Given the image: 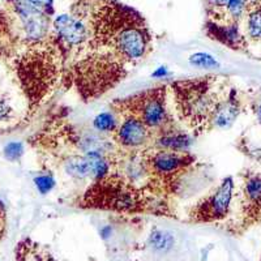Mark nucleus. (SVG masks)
I'll return each instance as SVG.
<instances>
[{
  "label": "nucleus",
  "instance_id": "obj_1",
  "mask_svg": "<svg viewBox=\"0 0 261 261\" xmlns=\"http://www.w3.org/2000/svg\"><path fill=\"white\" fill-rule=\"evenodd\" d=\"M86 22L88 39L72 57L63 81L90 102L110 92L148 57L151 33L143 16L116 0H92Z\"/></svg>",
  "mask_w": 261,
  "mask_h": 261
},
{
  "label": "nucleus",
  "instance_id": "obj_2",
  "mask_svg": "<svg viewBox=\"0 0 261 261\" xmlns=\"http://www.w3.org/2000/svg\"><path fill=\"white\" fill-rule=\"evenodd\" d=\"M220 80L216 76L191 79L169 84L172 110L195 135L212 129L214 110L220 102Z\"/></svg>",
  "mask_w": 261,
  "mask_h": 261
},
{
  "label": "nucleus",
  "instance_id": "obj_3",
  "mask_svg": "<svg viewBox=\"0 0 261 261\" xmlns=\"http://www.w3.org/2000/svg\"><path fill=\"white\" fill-rule=\"evenodd\" d=\"M169 85L143 90L129 97L119 98L111 103L114 113L120 118L139 119L153 132L155 140L166 135L181 132L176 128L174 110L169 105Z\"/></svg>",
  "mask_w": 261,
  "mask_h": 261
},
{
  "label": "nucleus",
  "instance_id": "obj_4",
  "mask_svg": "<svg viewBox=\"0 0 261 261\" xmlns=\"http://www.w3.org/2000/svg\"><path fill=\"white\" fill-rule=\"evenodd\" d=\"M234 201L237 202V216L228 223V231L235 235L243 234L261 222V172H244Z\"/></svg>",
  "mask_w": 261,
  "mask_h": 261
},
{
  "label": "nucleus",
  "instance_id": "obj_5",
  "mask_svg": "<svg viewBox=\"0 0 261 261\" xmlns=\"http://www.w3.org/2000/svg\"><path fill=\"white\" fill-rule=\"evenodd\" d=\"M235 197V181L232 176L223 179L218 187L204 196L188 211L191 223H222L232 212Z\"/></svg>",
  "mask_w": 261,
  "mask_h": 261
},
{
  "label": "nucleus",
  "instance_id": "obj_6",
  "mask_svg": "<svg viewBox=\"0 0 261 261\" xmlns=\"http://www.w3.org/2000/svg\"><path fill=\"white\" fill-rule=\"evenodd\" d=\"M114 141L122 149H143L155 140L154 135L139 119L127 116L114 130Z\"/></svg>",
  "mask_w": 261,
  "mask_h": 261
},
{
  "label": "nucleus",
  "instance_id": "obj_7",
  "mask_svg": "<svg viewBox=\"0 0 261 261\" xmlns=\"http://www.w3.org/2000/svg\"><path fill=\"white\" fill-rule=\"evenodd\" d=\"M242 113V105L241 99L238 97L237 89L232 88L228 90V93L221 97L220 102L217 105L216 110H214L213 119H212V128H225L231 127L238 119V116Z\"/></svg>",
  "mask_w": 261,
  "mask_h": 261
},
{
  "label": "nucleus",
  "instance_id": "obj_8",
  "mask_svg": "<svg viewBox=\"0 0 261 261\" xmlns=\"http://www.w3.org/2000/svg\"><path fill=\"white\" fill-rule=\"evenodd\" d=\"M208 34L211 38L216 39L228 48L237 51H244L248 47L247 38L241 33L238 22H227V24H208Z\"/></svg>",
  "mask_w": 261,
  "mask_h": 261
},
{
  "label": "nucleus",
  "instance_id": "obj_9",
  "mask_svg": "<svg viewBox=\"0 0 261 261\" xmlns=\"http://www.w3.org/2000/svg\"><path fill=\"white\" fill-rule=\"evenodd\" d=\"M246 37L252 42H261V0L248 2L246 7Z\"/></svg>",
  "mask_w": 261,
  "mask_h": 261
},
{
  "label": "nucleus",
  "instance_id": "obj_10",
  "mask_svg": "<svg viewBox=\"0 0 261 261\" xmlns=\"http://www.w3.org/2000/svg\"><path fill=\"white\" fill-rule=\"evenodd\" d=\"M17 122V111L13 106V99L7 90L0 88V130L7 129Z\"/></svg>",
  "mask_w": 261,
  "mask_h": 261
},
{
  "label": "nucleus",
  "instance_id": "obj_11",
  "mask_svg": "<svg viewBox=\"0 0 261 261\" xmlns=\"http://www.w3.org/2000/svg\"><path fill=\"white\" fill-rule=\"evenodd\" d=\"M93 125L99 132H114L118 127L115 116L111 113H101L93 120Z\"/></svg>",
  "mask_w": 261,
  "mask_h": 261
},
{
  "label": "nucleus",
  "instance_id": "obj_12",
  "mask_svg": "<svg viewBox=\"0 0 261 261\" xmlns=\"http://www.w3.org/2000/svg\"><path fill=\"white\" fill-rule=\"evenodd\" d=\"M190 63L193 67H197V68L201 69H214L220 67V63L217 62L216 58L205 53H196L191 55Z\"/></svg>",
  "mask_w": 261,
  "mask_h": 261
},
{
  "label": "nucleus",
  "instance_id": "obj_13",
  "mask_svg": "<svg viewBox=\"0 0 261 261\" xmlns=\"http://www.w3.org/2000/svg\"><path fill=\"white\" fill-rule=\"evenodd\" d=\"M247 3H248V0H228L226 13H227L230 22L239 24V21L242 20L244 12H246Z\"/></svg>",
  "mask_w": 261,
  "mask_h": 261
},
{
  "label": "nucleus",
  "instance_id": "obj_14",
  "mask_svg": "<svg viewBox=\"0 0 261 261\" xmlns=\"http://www.w3.org/2000/svg\"><path fill=\"white\" fill-rule=\"evenodd\" d=\"M150 242L154 248L163 249V248H167V247L171 246L172 238H171V235L167 234V232L160 231V230H158V231H154L153 234H151Z\"/></svg>",
  "mask_w": 261,
  "mask_h": 261
},
{
  "label": "nucleus",
  "instance_id": "obj_15",
  "mask_svg": "<svg viewBox=\"0 0 261 261\" xmlns=\"http://www.w3.org/2000/svg\"><path fill=\"white\" fill-rule=\"evenodd\" d=\"M34 183H36L37 190H38L42 195H46V193L50 192L54 188V186H55V179L53 178V175L45 174V175H41L38 176V178L34 179Z\"/></svg>",
  "mask_w": 261,
  "mask_h": 261
},
{
  "label": "nucleus",
  "instance_id": "obj_16",
  "mask_svg": "<svg viewBox=\"0 0 261 261\" xmlns=\"http://www.w3.org/2000/svg\"><path fill=\"white\" fill-rule=\"evenodd\" d=\"M22 154H24V146L21 143H11L4 148V155L9 161L20 160Z\"/></svg>",
  "mask_w": 261,
  "mask_h": 261
},
{
  "label": "nucleus",
  "instance_id": "obj_17",
  "mask_svg": "<svg viewBox=\"0 0 261 261\" xmlns=\"http://www.w3.org/2000/svg\"><path fill=\"white\" fill-rule=\"evenodd\" d=\"M209 11H216V12H222V15L227 16L226 8H227L228 0H205Z\"/></svg>",
  "mask_w": 261,
  "mask_h": 261
},
{
  "label": "nucleus",
  "instance_id": "obj_18",
  "mask_svg": "<svg viewBox=\"0 0 261 261\" xmlns=\"http://www.w3.org/2000/svg\"><path fill=\"white\" fill-rule=\"evenodd\" d=\"M27 2L37 9H45L46 13L53 11V0H27Z\"/></svg>",
  "mask_w": 261,
  "mask_h": 261
},
{
  "label": "nucleus",
  "instance_id": "obj_19",
  "mask_svg": "<svg viewBox=\"0 0 261 261\" xmlns=\"http://www.w3.org/2000/svg\"><path fill=\"white\" fill-rule=\"evenodd\" d=\"M4 231H6V213H4L3 205L0 204V242L3 239Z\"/></svg>",
  "mask_w": 261,
  "mask_h": 261
},
{
  "label": "nucleus",
  "instance_id": "obj_20",
  "mask_svg": "<svg viewBox=\"0 0 261 261\" xmlns=\"http://www.w3.org/2000/svg\"><path fill=\"white\" fill-rule=\"evenodd\" d=\"M255 113H256V116H257L258 123H260V124H261V103L257 105V107H256Z\"/></svg>",
  "mask_w": 261,
  "mask_h": 261
},
{
  "label": "nucleus",
  "instance_id": "obj_21",
  "mask_svg": "<svg viewBox=\"0 0 261 261\" xmlns=\"http://www.w3.org/2000/svg\"><path fill=\"white\" fill-rule=\"evenodd\" d=\"M166 74H167L166 68H163V67H162V68H160L157 72H155L154 76H161V77H162V76H166Z\"/></svg>",
  "mask_w": 261,
  "mask_h": 261
},
{
  "label": "nucleus",
  "instance_id": "obj_22",
  "mask_svg": "<svg viewBox=\"0 0 261 261\" xmlns=\"http://www.w3.org/2000/svg\"><path fill=\"white\" fill-rule=\"evenodd\" d=\"M248 2H255V0H248Z\"/></svg>",
  "mask_w": 261,
  "mask_h": 261
},
{
  "label": "nucleus",
  "instance_id": "obj_23",
  "mask_svg": "<svg viewBox=\"0 0 261 261\" xmlns=\"http://www.w3.org/2000/svg\"><path fill=\"white\" fill-rule=\"evenodd\" d=\"M260 261H261V260H260Z\"/></svg>",
  "mask_w": 261,
  "mask_h": 261
}]
</instances>
